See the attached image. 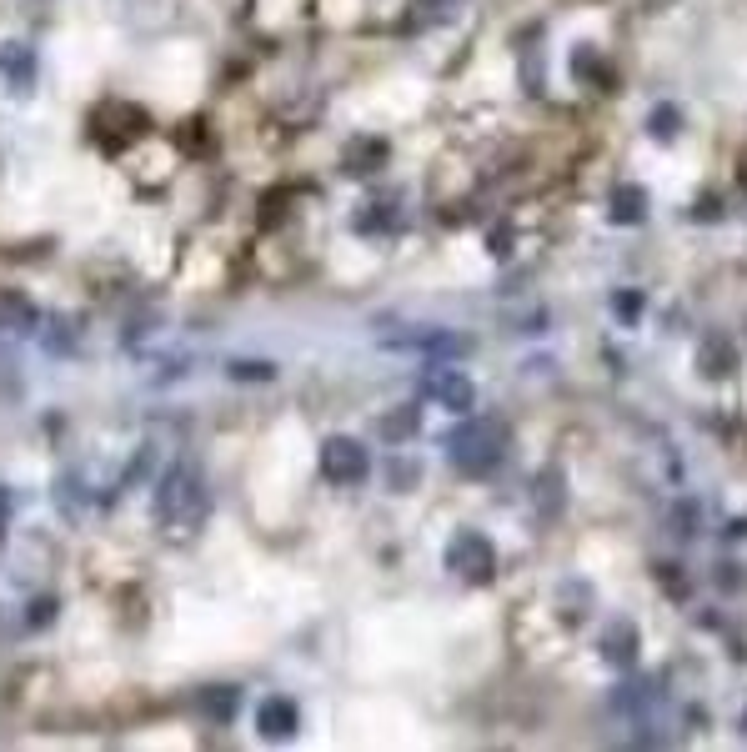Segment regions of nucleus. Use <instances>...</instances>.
Returning <instances> with one entry per match:
<instances>
[{
	"label": "nucleus",
	"mask_w": 747,
	"mask_h": 752,
	"mask_svg": "<svg viewBox=\"0 0 747 752\" xmlns=\"http://www.w3.org/2000/svg\"><path fill=\"white\" fill-rule=\"evenodd\" d=\"M151 502H156V522L161 527H186V522H196L206 512V492H201V477L191 467H171Z\"/></svg>",
	"instance_id": "obj_1"
},
{
	"label": "nucleus",
	"mask_w": 747,
	"mask_h": 752,
	"mask_svg": "<svg viewBox=\"0 0 747 752\" xmlns=\"http://www.w3.org/2000/svg\"><path fill=\"white\" fill-rule=\"evenodd\" d=\"M321 467H326V477H331V482H361V477H366V452H361L356 442L336 437V442H326Z\"/></svg>",
	"instance_id": "obj_2"
},
{
	"label": "nucleus",
	"mask_w": 747,
	"mask_h": 752,
	"mask_svg": "<svg viewBox=\"0 0 747 752\" xmlns=\"http://www.w3.org/2000/svg\"><path fill=\"white\" fill-rule=\"evenodd\" d=\"M0 76H6V86H11V91H26V86H31V76H36V56H31V46H6V51H0Z\"/></svg>",
	"instance_id": "obj_3"
},
{
	"label": "nucleus",
	"mask_w": 747,
	"mask_h": 752,
	"mask_svg": "<svg viewBox=\"0 0 747 752\" xmlns=\"http://www.w3.org/2000/svg\"><path fill=\"white\" fill-rule=\"evenodd\" d=\"M0 326H6V331H36V326H41V311H36L21 291H6V296H0Z\"/></svg>",
	"instance_id": "obj_4"
},
{
	"label": "nucleus",
	"mask_w": 747,
	"mask_h": 752,
	"mask_svg": "<svg viewBox=\"0 0 747 752\" xmlns=\"http://www.w3.org/2000/svg\"><path fill=\"white\" fill-rule=\"evenodd\" d=\"M261 732H266V737H291V732H296V707H291L286 697L261 702Z\"/></svg>",
	"instance_id": "obj_5"
},
{
	"label": "nucleus",
	"mask_w": 747,
	"mask_h": 752,
	"mask_svg": "<svg viewBox=\"0 0 747 752\" xmlns=\"http://www.w3.org/2000/svg\"><path fill=\"white\" fill-rule=\"evenodd\" d=\"M196 702H201L211 717H231V712H236V687H206Z\"/></svg>",
	"instance_id": "obj_6"
},
{
	"label": "nucleus",
	"mask_w": 747,
	"mask_h": 752,
	"mask_svg": "<svg viewBox=\"0 0 747 752\" xmlns=\"http://www.w3.org/2000/svg\"><path fill=\"white\" fill-rule=\"evenodd\" d=\"M231 376H241V382H266V376H271V361H236Z\"/></svg>",
	"instance_id": "obj_7"
},
{
	"label": "nucleus",
	"mask_w": 747,
	"mask_h": 752,
	"mask_svg": "<svg viewBox=\"0 0 747 752\" xmlns=\"http://www.w3.org/2000/svg\"><path fill=\"white\" fill-rule=\"evenodd\" d=\"M51 617H56V602H51V597H41V602H36V612H31V627H46Z\"/></svg>",
	"instance_id": "obj_8"
},
{
	"label": "nucleus",
	"mask_w": 747,
	"mask_h": 752,
	"mask_svg": "<svg viewBox=\"0 0 747 752\" xmlns=\"http://www.w3.org/2000/svg\"><path fill=\"white\" fill-rule=\"evenodd\" d=\"M6 522H11V492L0 487V537H6Z\"/></svg>",
	"instance_id": "obj_9"
}]
</instances>
